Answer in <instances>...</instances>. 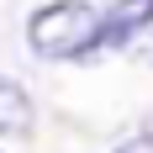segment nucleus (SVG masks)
I'll return each instance as SVG.
<instances>
[{"label": "nucleus", "instance_id": "nucleus-1", "mask_svg": "<svg viewBox=\"0 0 153 153\" xmlns=\"http://www.w3.org/2000/svg\"><path fill=\"white\" fill-rule=\"evenodd\" d=\"M95 32H100V11L85 0H53L42 11H32L27 21V48L37 58H85L95 53Z\"/></svg>", "mask_w": 153, "mask_h": 153}, {"label": "nucleus", "instance_id": "nucleus-2", "mask_svg": "<svg viewBox=\"0 0 153 153\" xmlns=\"http://www.w3.org/2000/svg\"><path fill=\"white\" fill-rule=\"evenodd\" d=\"M148 27H153V0H116V5L100 16L95 48H127V42H137Z\"/></svg>", "mask_w": 153, "mask_h": 153}, {"label": "nucleus", "instance_id": "nucleus-3", "mask_svg": "<svg viewBox=\"0 0 153 153\" xmlns=\"http://www.w3.org/2000/svg\"><path fill=\"white\" fill-rule=\"evenodd\" d=\"M32 132V95L16 79H0V137H27Z\"/></svg>", "mask_w": 153, "mask_h": 153}, {"label": "nucleus", "instance_id": "nucleus-4", "mask_svg": "<svg viewBox=\"0 0 153 153\" xmlns=\"http://www.w3.org/2000/svg\"><path fill=\"white\" fill-rule=\"evenodd\" d=\"M137 58H143V63H153V27L137 37Z\"/></svg>", "mask_w": 153, "mask_h": 153}, {"label": "nucleus", "instance_id": "nucleus-5", "mask_svg": "<svg viewBox=\"0 0 153 153\" xmlns=\"http://www.w3.org/2000/svg\"><path fill=\"white\" fill-rule=\"evenodd\" d=\"M116 153H153V137H132V143H122Z\"/></svg>", "mask_w": 153, "mask_h": 153}]
</instances>
